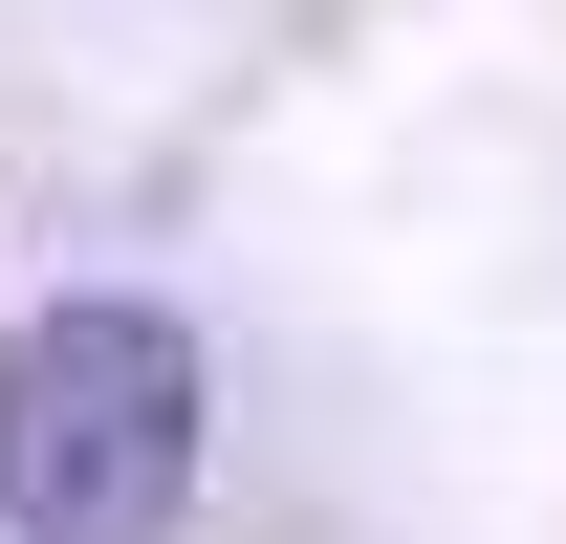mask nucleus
<instances>
[{
    "mask_svg": "<svg viewBox=\"0 0 566 544\" xmlns=\"http://www.w3.org/2000/svg\"><path fill=\"white\" fill-rule=\"evenodd\" d=\"M197 523V327L44 305L0 348V544H175Z\"/></svg>",
    "mask_w": 566,
    "mask_h": 544,
    "instance_id": "obj_1",
    "label": "nucleus"
}]
</instances>
